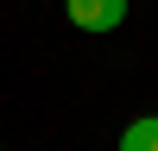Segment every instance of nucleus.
I'll list each match as a JSON object with an SVG mask.
<instances>
[{"label":"nucleus","instance_id":"f257e3e1","mask_svg":"<svg viewBox=\"0 0 158 151\" xmlns=\"http://www.w3.org/2000/svg\"><path fill=\"white\" fill-rule=\"evenodd\" d=\"M63 13L76 32H114L127 19V0H63Z\"/></svg>","mask_w":158,"mask_h":151},{"label":"nucleus","instance_id":"f03ea898","mask_svg":"<svg viewBox=\"0 0 158 151\" xmlns=\"http://www.w3.org/2000/svg\"><path fill=\"white\" fill-rule=\"evenodd\" d=\"M120 151H158V113H146V120H133L120 132Z\"/></svg>","mask_w":158,"mask_h":151}]
</instances>
